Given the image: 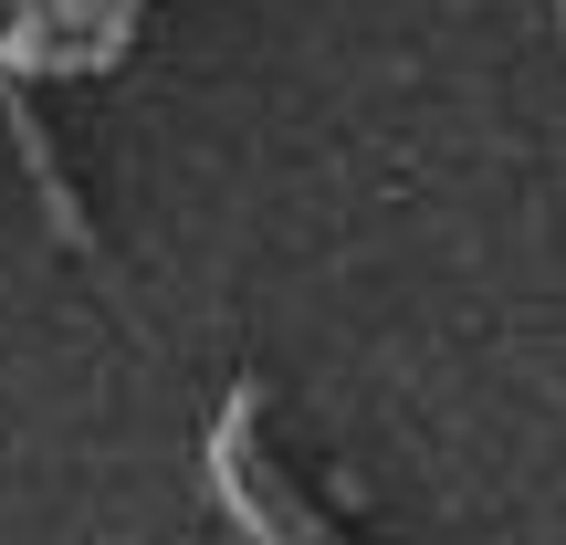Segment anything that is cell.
Segmentation results:
<instances>
[{"mask_svg": "<svg viewBox=\"0 0 566 545\" xmlns=\"http://www.w3.org/2000/svg\"><path fill=\"white\" fill-rule=\"evenodd\" d=\"M252 430H263V388H231L221 399V430H210V493H221V514L242 535H325V514H304V504H273L263 493V451H252Z\"/></svg>", "mask_w": 566, "mask_h": 545, "instance_id": "6da1fadb", "label": "cell"}, {"mask_svg": "<svg viewBox=\"0 0 566 545\" xmlns=\"http://www.w3.org/2000/svg\"><path fill=\"white\" fill-rule=\"evenodd\" d=\"M0 126H11V147H21V168H32L42 210H53L63 252H95V231H84V210H74V179H63V158H53V137H42V116H32V95H21L11 63H0Z\"/></svg>", "mask_w": 566, "mask_h": 545, "instance_id": "7a4b0ae2", "label": "cell"}]
</instances>
